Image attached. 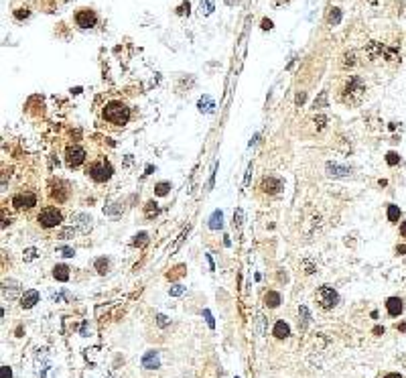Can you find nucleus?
Instances as JSON below:
<instances>
[{
	"mask_svg": "<svg viewBox=\"0 0 406 378\" xmlns=\"http://www.w3.org/2000/svg\"><path fill=\"white\" fill-rule=\"evenodd\" d=\"M224 2H226L227 6H236V4L240 2V0H224Z\"/></svg>",
	"mask_w": 406,
	"mask_h": 378,
	"instance_id": "de8ad7c7",
	"label": "nucleus"
},
{
	"mask_svg": "<svg viewBox=\"0 0 406 378\" xmlns=\"http://www.w3.org/2000/svg\"><path fill=\"white\" fill-rule=\"evenodd\" d=\"M400 234H402V238H406V220L400 224Z\"/></svg>",
	"mask_w": 406,
	"mask_h": 378,
	"instance_id": "49530a36",
	"label": "nucleus"
},
{
	"mask_svg": "<svg viewBox=\"0 0 406 378\" xmlns=\"http://www.w3.org/2000/svg\"><path fill=\"white\" fill-rule=\"evenodd\" d=\"M384 378H402V376H400V374H396V372H392V374H386Z\"/></svg>",
	"mask_w": 406,
	"mask_h": 378,
	"instance_id": "8fccbe9b",
	"label": "nucleus"
},
{
	"mask_svg": "<svg viewBox=\"0 0 406 378\" xmlns=\"http://www.w3.org/2000/svg\"><path fill=\"white\" fill-rule=\"evenodd\" d=\"M203 315H205V319H207V326H209V328H215V321H213V317H211V313L207 311V309L203 311Z\"/></svg>",
	"mask_w": 406,
	"mask_h": 378,
	"instance_id": "a19ab883",
	"label": "nucleus"
},
{
	"mask_svg": "<svg viewBox=\"0 0 406 378\" xmlns=\"http://www.w3.org/2000/svg\"><path fill=\"white\" fill-rule=\"evenodd\" d=\"M313 108H315V110H317V108H327V92H321L319 94V98L315 100Z\"/></svg>",
	"mask_w": 406,
	"mask_h": 378,
	"instance_id": "a878e982",
	"label": "nucleus"
},
{
	"mask_svg": "<svg viewBox=\"0 0 406 378\" xmlns=\"http://www.w3.org/2000/svg\"><path fill=\"white\" fill-rule=\"evenodd\" d=\"M157 323H158V328H167L169 326V317L162 315V313H158L157 315Z\"/></svg>",
	"mask_w": 406,
	"mask_h": 378,
	"instance_id": "4c0bfd02",
	"label": "nucleus"
},
{
	"mask_svg": "<svg viewBox=\"0 0 406 378\" xmlns=\"http://www.w3.org/2000/svg\"><path fill=\"white\" fill-rule=\"evenodd\" d=\"M325 122H327V118H325V116H317V118H315V126H317L319 130L325 126Z\"/></svg>",
	"mask_w": 406,
	"mask_h": 378,
	"instance_id": "58836bf2",
	"label": "nucleus"
},
{
	"mask_svg": "<svg viewBox=\"0 0 406 378\" xmlns=\"http://www.w3.org/2000/svg\"><path fill=\"white\" fill-rule=\"evenodd\" d=\"M222 226H224V213H222V210H215L209 218V228L211 230H220Z\"/></svg>",
	"mask_w": 406,
	"mask_h": 378,
	"instance_id": "6ab92c4d",
	"label": "nucleus"
},
{
	"mask_svg": "<svg viewBox=\"0 0 406 378\" xmlns=\"http://www.w3.org/2000/svg\"><path fill=\"white\" fill-rule=\"evenodd\" d=\"M351 171L347 167H341V165H337V163H327V175L329 177H347Z\"/></svg>",
	"mask_w": 406,
	"mask_h": 378,
	"instance_id": "2eb2a0df",
	"label": "nucleus"
},
{
	"mask_svg": "<svg viewBox=\"0 0 406 378\" xmlns=\"http://www.w3.org/2000/svg\"><path fill=\"white\" fill-rule=\"evenodd\" d=\"M73 226H77L79 232H88L91 228V218L88 213H75L73 215Z\"/></svg>",
	"mask_w": 406,
	"mask_h": 378,
	"instance_id": "f8f14e48",
	"label": "nucleus"
},
{
	"mask_svg": "<svg viewBox=\"0 0 406 378\" xmlns=\"http://www.w3.org/2000/svg\"><path fill=\"white\" fill-rule=\"evenodd\" d=\"M39 224L43 228H55L61 224V212L57 208H45L39 213Z\"/></svg>",
	"mask_w": 406,
	"mask_h": 378,
	"instance_id": "39448f33",
	"label": "nucleus"
},
{
	"mask_svg": "<svg viewBox=\"0 0 406 378\" xmlns=\"http://www.w3.org/2000/svg\"><path fill=\"white\" fill-rule=\"evenodd\" d=\"M35 303H39V293H37L35 289L26 291V293L23 295V299H21L23 309H31V307H35Z\"/></svg>",
	"mask_w": 406,
	"mask_h": 378,
	"instance_id": "4468645a",
	"label": "nucleus"
},
{
	"mask_svg": "<svg viewBox=\"0 0 406 378\" xmlns=\"http://www.w3.org/2000/svg\"><path fill=\"white\" fill-rule=\"evenodd\" d=\"M21 293V285L17 281H4L2 283V299H8V301H15Z\"/></svg>",
	"mask_w": 406,
	"mask_h": 378,
	"instance_id": "9b49d317",
	"label": "nucleus"
},
{
	"mask_svg": "<svg viewBox=\"0 0 406 378\" xmlns=\"http://www.w3.org/2000/svg\"><path fill=\"white\" fill-rule=\"evenodd\" d=\"M250 173H252V165H248V171H246V179H244V185H250Z\"/></svg>",
	"mask_w": 406,
	"mask_h": 378,
	"instance_id": "c03bdc74",
	"label": "nucleus"
},
{
	"mask_svg": "<svg viewBox=\"0 0 406 378\" xmlns=\"http://www.w3.org/2000/svg\"><path fill=\"white\" fill-rule=\"evenodd\" d=\"M307 100V94H299V96H296V104H303Z\"/></svg>",
	"mask_w": 406,
	"mask_h": 378,
	"instance_id": "a18cd8bd",
	"label": "nucleus"
},
{
	"mask_svg": "<svg viewBox=\"0 0 406 378\" xmlns=\"http://www.w3.org/2000/svg\"><path fill=\"white\" fill-rule=\"evenodd\" d=\"M242 220H244V210H236V213H234V226H242Z\"/></svg>",
	"mask_w": 406,
	"mask_h": 378,
	"instance_id": "c9c22d12",
	"label": "nucleus"
},
{
	"mask_svg": "<svg viewBox=\"0 0 406 378\" xmlns=\"http://www.w3.org/2000/svg\"><path fill=\"white\" fill-rule=\"evenodd\" d=\"M199 6H201V15H209V12L213 10L209 0H199Z\"/></svg>",
	"mask_w": 406,
	"mask_h": 378,
	"instance_id": "2f4dec72",
	"label": "nucleus"
},
{
	"mask_svg": "<svg viewBox=\"0 0 406 378\" xmlns=\"http://www.w3.org/2000/svg\"><path fill=\"white\" fill-rule=\"evenodd\" d=\"M177 12H179V15H189V4H181L177 8Z\"/></svg>",
	"mask_w": 406,
	"mask_h": 378,
	"instance_id": "79ce46f5",
	"label": "nucleus"
},
{
	"mask_svg": "<svg viewBox=\"0 0 406 378\" xmlns=\"http://www.w3.org/2000/svg\"><path fill=\"white\" fill-rule=\"evenodd\" d=\"M169 189H171V185H169L167 181H160V183H157L155 191H157V195H167V193H169Z\"/></svg>",
	"mask_w": 406,
	"mask_h": 378,
	"instance_id": "cd10ccee",
	"label": "nucleus"
},
{
	"mask_svg": "<svg viewBox=\"0 0 406 378\" xmlns=\"http://www.w3.org/2000/svg\"><path fill=\"white\" fill-rule=\"evenodd\" d=\"M386 309H388V313L392 317H398L402 313V299H398V297H390V299L386 301Z\"/></svg>",
	"mask_w": 406,
	"mask_h": 378,
	"instance_id": "ddd939ff",
	"label": "nucleus"
},
{
	"mask_svg": "<svg viewBox=\"0 0 406 378\" xmlns=\"http://www.w3.org/2000/svg\"><path fill=\"white\" fill-rule=\"evenodd\" d=\"M260 189H262L264 193L274 195V193H278L280 189H282V181H280L278 177H272V175H270V177H264V179H262Z\"/></svg>",
	"mask_w": 406,
	"mask_h": 378,
	"instance_id": "1a4fd4ad",
	"label": "nucleus"
},
{
	"mask_svg": "<svg viewBox=\"0 0 406 378\" xmlns=\"http://www.w3.org/2000/svg\"><path fill=\"white\" fill-rule=\"evenodd\" d=\"M341 21V10L339 8H331V12H329V23L331 24H337Z\"/></svg>",
	"mask_w": 406,
	"mask_h": 378,
	"instance_id": "c85d7f7f",
	"label": "nucleus"
},
{
	"mask_svg": "<svg viewBox=\"0 0 406 378\" xmlns=\"http://www.w3.org/2000/svg\"><path fill=\"white\" fill-rule=\"evenodd\" d=\"M57 252H59L61 256H65V259H71V256L75 254V250H73V248H69V246H61Z\"/></svg>",
	"mask_w": 406,
	"mask_h": 378,
	"instance_id": "f704fd0d",
	"label": "nucleus"
},
{
	"mask_svg": "<svg viewBox=\"0 0 406 378\" xmlns=\"http://www.w3.org/2000/svg\"><path fill=\"white\" fill-rule=\"evenodd\" d=\"M199 110L201 112H205V114H209V112H213V108H215V104H213V100L209 98V96H203L201 100H199Z\"/></svg>",
	"mask_w": 406,
	"mask_h": 378,
	"instance_id": "412c9836",
	"label": "nucleus"
},
{
	"mask_svg": "<svg viewBox=\"0 0 406 378\" xmlns=\"http://www.w3.org/2000/svg\"><path fill=\"white\" fill-rule=\"evenodd\" d=\"M96 23H98V17L91 8H79L75 12V24L79 26V29H91Z\"/></svg>",
	"mask_w": 406,
	"mask_h": 378,
	"instance_id": "0eeeda50",
	"label": "nucleus"
},
{
	"mask_svg": "<svg viewBox=\"0 0 406 378\" xmlns=\"http://www.w3.org/2000/svg\"><path fill=\"white\" fill-rule=\"evenodd\" d=\"M65 187H67L65 183L53 185V189H51V197H53V199H57V201H65L67 195H69V189H65Z\"/></svg>",
	"mask_w": 406,
	"mask_h": 378,
	"instance_id": "dca6fc26",
	"label": "nucleus"
},
{
	"mask_svg": "<svg viewBox=\"0 0 406 378\" xmlns=\"http://www.w3.org/2000/svg\"><path fill=\"white\" fill-rule=\"evenodd\" d=\"M341 65L345 67V70H347V67H354V65H356V55H354V53H351V51H349V53H345V55H343V61H341Z\"/></svg>",
	"mask_w": 406,
	"mask_h": 378,
	"instance_id": "bb28decb",
	"label": "nucleus"
},
{
	"mask_svg": "<svg viewBox=\"0 0 406 378\" xmlns=\"http://www.w3.org/2000/svg\"><path fill=\"white\" fill-rule=\"evenodd\" d=\"M96 271H98L100 275H106V271H108V260H106V259H98V260H96Z\"/></svg>",
	"mask_w": 406,
	"mask_h": 378,
	"instance_id": "c756f323",
	"label": "nucleus"
},
{
	"mask_svg": "<svg viewBox=\"0 0 406 378\" xmlns=\"http://www.w3.org/2000/svg\"><path fill=\"white\" fill-rule=\"evenodd\" d=\"M276 4H287V2H291V0H274Z\"/></svg>",
	"mask_w": 406,
	"mask_h": 378,
	"instance_id": "3c124183",
	"label": "nucleus"
},
{
	"mask_svg": "<svg viewBox=\"0 0 406 378\" xmlns=\"http://www.w3.org/2000/svg\"><path fill=\"white\" fill-rule=\"evenodd\" d=\"M272 333H274V337H278V340H284V337H289V335H291V328H289L284 321H276Z\"/></svg>",
	"mask_w": 406,
	"mask_h": 378,
	"instance_id": "f3484780",
	"label": "nucleus"
},
{
	"mask_svg": "<svg viewBox=\"0 0 406 378\" xmlns=\"http://www.w3.org/2000/svg\"><path fill=\"white\" fill-rule=\"evenodd\" d=\"M104 118L110 124L124 126L130 120V108L124 102H110V104H106V108H104Z\"/></svg>",
	"mask_w": 406,
	"mask_h": 378,
	"instance_id": "f03ea898",
	"label": "nucleus"
},
{
	"mask_svg": "<svg viewBox=\"0 0 406 378\" xmlns=\"http://www.w3.org/2000/svg\"><path fill=\"white\" fill-rule=\"evenodd\" d=\"M132 244H134V246H138V248H144V246L148 244V234H146V232L136 234V236H134V240H132Z\"/></svg>",
	"mask_w": 406,
	"mask_h": 378,
	"instance_id": "5701e85b",
	"label": "nucleus"
},
{
	"mask_svg": "<svg viewBox=\"0 0 406 378\" xmlns=\"http://www.w3.org/2000/svg\"><path fill=\"white\" fill-rule=\"evenodd\" d=\"M185 291H187V289H185L183 285H173V287L169 289V295H171V297H181Z\"/></svg>",
	"mask_w": 406,
	"mask_h": 378,
	"instance_id": "7c9ffc66",
	"label": "nucleus"
},
{
	"mask_svg": "<svg viewBox=\"0 0 406 378\" xmlns=\"http://www.w3.org/2000/svg\"><path fill=\"white\" fill-rule=\"evenodd\" d=\"M88 175L93 181L104 183L112 177V167H110V163H106V161H96V163H91L88 167Z\"/></svg>",
	"mask_w": 406,
	"mask_h": 378,
	"instance_id": "7ed1b4c3",
	"label": "nucleus"
},
{
	"mask_svg": "<svg viewBox=\"0 0 406 378\" xmlns=\"http://www.w3.org/2000/svg\"><path fill=\"white\" fill-rule=\"evenodd\" d=\"M264 303H266L268 307H278V305H280V295H278L276 291H268L266 297H264Z\"/></svg>",
	"mask_w": 406,
	"mask_h": 378,
	"instance_id": "4be33fe9",
	"label": "nucleus"
},
{
	"mask_svg": "<svg viewBox=\"0 0 406 378\" xmlns=\"http://www.w3.org/2000/svg\"><path fill=\"white\" fill-rule=\"evenodd\" d=\"M262 29H272V23H270V21H264V23H262Z\"/></svg>",
	"mask_w": 406,
	"mask_h": 378,
	"instance_id": "09e8293b",
	"label": "nucleus"
},
{
	"mask_svg": "<svg viewBox=\"0 0 406 378\" xmlns=\"http://www.w3.org/2000/svg\"><path fill=\"white\" fill-rule=\"evenodd\" d=\"M53 277H55L57 281L65 283L67 279H69V268H67L65 264H57L55 268H53Z\"/></svg>",
	"mask_w": 406,
	"mask_h": 378,
	"instance_id": "aec40b11",
	"label": "nucleus"
},
{
	"mask_svg": "<svg viewBox=\"0 0 406 378\" xmlns=\"http://www.w3.org/2000/svg\"><path fill=\"white\" fill-rule=\"evenodd\" d=\"M388 220L392 224H396L400 220V208L398 206H388Z\"/></svg>",
	"mask_w": 406,
	"mask_h": 378,
	"instance_id": "b1692460",
	"label": "nucleus"
},
{
	"mask_svg": "<svg viewBox=\"0 0 406 378\" xmlns=\"http://www.w3.org/2000/svg\"><path fill=\"white\" fill-rule=\"evenodd\" d=\"M398 161H400V157H398L396 153H388V155H386V163H388V165H396Z\"/></svg>",
	"mask_w": 406,
	"mask_h": 378,
	"instance_id": "e433bc0d",
	"label": "nucleus"
},
{
	"mask_svg": "<svg viewBox=\"0 0 406 378\" xmlns=\"http://www.w3.org/2000/svg\"><path fill=\"white\" fill-rule=\"evenodd\" d=\"M337 301H339V297H337V291L333 287H321L317 291V303L323 307V309H333L337 305Z\"/></svg>",
	"mask_w": 406,
	"mask_h": 378,
	"instance_id": "20e7f679",
	"label": "nucleus"
},
{
	"mask_svg": "<svg viewBox=\"0 0 406 378\" xmlns=\"http://www.w3.org/2000/svg\"><path fill=\"white\" fill-rule=\"evenodd\" d=\"M309 323H311V313H309V309L305 305L299 307V328L301 331H305L309 328Z\"/></svg>",
	"mask_w": 406,
	"mask_h": 378,
	"instance_id": "a211bd4d",
	"label": "nucleus"
},
{
	"mask_svg": "<svg viewBox=\"0 0 406 378\" xmlns=\"http://www.w3.org/2000/svg\"><path fill=\"white\" fill-rule=\"evenodd\" d=\"M65 161H67V165H69V167H79V165L86 161V151H84V146H79V144H69V146H67V151H65Z\"/></svg>",
	"mask_w": 406,
	"mask_h": 378,
	"instance_id": "423d86ee",
	"label": "nucleus"
},
{
	"mask_svg": "<svg viewBox=\"0 0 406 378\" xmlns=\"http://www.w3.org/2000/svg\"><path fill=\"white\" fill-rule=\"evenodd\" d=\"M140 364H142V368H146V370H157L160 366V356H158V352H157V350H148V352L142 356Z\"/></svg>",
	"mask_w": 406,
	"mask_h": 378,
	"instance_id": "9d476101",
	"label": "nucleus"
},
{
	"mask_svg": "<svg viewBox=\"0 0 406 378\" xmlns=\"http://www.w3.org/2000/svg\"><path fill=\"white\" fill-rule=\"evenodd\" d=\"M12 206L15 208H33V206H37V197H35V193L33 191H23V193H19V195H15L12 197Z\"/></svg>",
	"mask_w": 406,
	"mask_h": 378,
	"instance_id": "6e6552de",
	"label": "nucleus"
},
{
	"mask_svg": "<svg viewBox=\"0 0 406 378\" xmlns=\"http://www.w3.org/2000/svg\"><path fill=\"white\" fill-rule=\"evenodd\" d=\"M75 226H71V228H63V230L59 232V238H69V236H75Z\"/></svg>",
	"mask_w": 406,
	"mask_h": 378,
	"instance_id": "473e14b6",
	"label": "nucleus"
},
{
	"mask_svg": "<svg viewBox=\"0 0 406 378\" xmlns=\"http://www.w3.org/2000/svg\"><path fill=\"white\" fill-rule=\"evenodd\" d=\"M15 17H17V19H26V17H29V10H26V8H19V10L15 12Z\"/></svg>",
	"mask_w": 406,
	"mask_h": 378,
	"instance_id": "ea45409f",
	"label": "nucleus"
},
{
	"mask_svg": "<svg viewBox=\"0 0 406 378\" xmlns=\"http://www.w3.org/2000/svg\"><path fill=\"white\" fill-rule=\"evenodd\" d=\"M2 378H12V370L8 366H2Z\"/></svg>",
	"mask_w": 406,
	"mask_h": 378,
	"instance_id": "37998d69",
	"label": "nucleus"
},
{
	"mask_svg": "<svg viewBox=\"0 0 406 378\" xmlns=\"http://www.w3.org/2000/svg\"><path fill=\"white\" fill-rule=\"evenodd\" d=\"M35 256H37V250H35V248H26L24 254H23V259H24L26 262H31V260H35Z\"/></svg>",
	"mask_w": 406,
	"mask_h": 378,
	"instance_id": "72a5a7b5",
	"label": "nucleus"
},
{
	"mask_svg": "<svg viewBox=\"0 0 406 378\" xmlns=\"http://www.w3.org/2000/svg\"><path fill=\"white\" fill-rule=\"evenodd\" d=\"M158 213V206L155 204V201H148V204L144 206V215L146 218H153V215H157Z\"/></svg>",
	"mask_w": 406,
	"mask_h": 378,
	"instance_id": "393cba45",
	"label": "nucleus"
},
{
	"mask_svg": "<svg viewBox=\"0 0 406 378\" xmlns=\"http://www.w3.org/2000/svg\"><path fill=\"white\" fill-rule=\"evenodd\" d=\"M365 98V84L360 75H349L345 86L341 88V102L345 106H360Z\"/></svg>",
	"mask_w": 406,
	"mask_h": 378,
	"instance_id": "f257e3e1",
	"label": "nucleus"
}]
</instances>
